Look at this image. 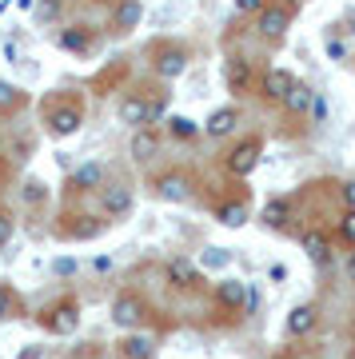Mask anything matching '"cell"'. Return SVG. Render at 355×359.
I'll return each mask as SVG.
<instances>
[{
	"instance_id": "1",
	"label": "cell",
	"mask_w": 355,
	"mask_h": 359,
	"mask_svg": "<svg viewBox=\"0 0 355 359\" xmlns=\"http://www.w3.org/2000/svg\"><path fill=\"white\" fill-rule=\"evenodd\" d=\"M80 120H84V112H80L76 100L48 104V112H44V124H48L56 136H72V132H80Z\"/></svg>"
},
{
	"instance_id": "2",
	"label": "cell",
	"mask_w": 355,
	"mask_h": 359,
	"mask_svg": "<svg viewBox=\"0 0 355 359\" xmlns=\"http://www.w3.org/2000/svg\"><path fill=\"white\" fill-rule=\"evenodd\" d=\"M292 25V8H283V4H264L260 13H255V28H260V36L267 40H279Z\"/></svg>"
},
{
	"instance_id": "3",
	"label": "cell",
	"mask_w": 355,
	"mask_h": 359,
	"mask_svg": "<svg viewBox=\"0 0 355 359\" xmlns=\"http://www.w3.org/2000/svg\"><path fill=\"white\" fill-rule=\"evenodd\" d=\"M80 323V308L72 304V299H64V304H52L48 311H44V327H48L52 335H72Z\"/></svg>"
},
{
	"instance_id": "4",
	"label": "cell",
	"mask_w": 355,
	"mask_h": 359,
	"mask_svg": "<svg viewBox=\"0 0 355 359\" xmlns=\"http://www.w3.org/2000/svg\"><path fill=\"white\" fill-rule=\"evenodd\" d=\"M100 212L108 219L128 216V212H132V188H128V184H108L100 192Z\"/></svg>"
},
{
	"instance_id": "5",
	"label": "cell",
	"mask_w": 355,
	"mask_h": 359,
	"mask_svg": "<svg viewBox=\"0 0 355 359\" xmlns=\"http://www.w3.org/2000/svg\"><path fill=\"white\" fill-rule=\"evenodd\" d=\"M260 164V140H243L228 152V172L232 176H252Z\"/></svg>"
},
{
	"instance_id": "6",
	"label": "cell",
	"mask_w": 355,
	"mask_h": 359,
	"mask_svg": "<svg viewBox=\"0 0 355 359\" xmlns=\"http://www.w3.org/2000/svg\"><path fill=\"white\" fill-rule=\"evenodd\" d=\"M156 196L168 204H184V200H192V180L184 172H168V176L156 180Z\"/></svg>"
},
{
	"instance_id": "7",
	"label": "cell",
	"mask_w": 355,
	"mask_h": 359,
	"mask_svg": "<svg viewBox=\"0 0 355 359\" xmlns=\"http://www.w3.org/2000/svg\"><path fill=\"white\" fill-rule=\"evenodd\" d=\"M112 320L120 323V327H136L140 320H144V299L132 292L124 295H116V304H112Z\"/></svg>"
},
{
	"instance_id": "8",
	"label": "cell",
	"mask_w": 355,
	"mask_h": 359,
	"mask_svg": "<svg viewBox=\"0 0 355 359\" xmlns=\"http://www.w3.org/2000/svg\"><path fill=\"white\" fill-rule=\"evenodd\" d=\"M224 80H228V88L232 92H248L252 88V60H243V56H232V60H224Z\"/></svg>"
},
{
	"instance_id": "9",
	"label": "cell",
	"mask_w": 355,
	"mask_h": 359,
	"mask_svg": "<svg viewBox=\"0 0 355 359\" xmlns=\"http://www.w3.org/2000/svg\"><path fill=\"white\" fill-rule=\"evenodd\" d=\"M168 283L172 287H180V292H188V287H196V280H200V271H196V264L192 259H184V256H176V259H168Z\"/></svg>"
},
{
	"instance_id": "10",
	"label": "cell",
	"mask_w": 355,
	"mask_h": 359,
	"mask_svg": "<svg viewBox=\"0 0 355 359\" xmlns=\"http://www.w3.org/2000/svg\"><path fill=\"white\" fill-rule=\"evenodd\" d=\"M292 84H295V76H292V72H283V68H267L264 80H260L264 96H267V100H279V104H283V96H288Z\"/></svg>"
},
{
	"instance_id": "11",
	"label": "cell",
	"mask_w": 355,
	"mask_h": 359,
	"mask_svg": "<svg viewBox=\"0 0 355 359\" xmlns=\"http://www.w3.org/2000/svg\"><path fill=\"white\" fill-rule=\"evenodd\" d=\"M216 299L224 304V308H232V311H243V308H248V283H243V280L216 283Z\"/></svg>"
},
{
	"instance_id": "12",
	"label": "cell",
	"mask_w": 355,
	"mask_h": 359,
	"mask_svg": "<svg viewBox=\"0 0 355 359\" xmlns=\"http://www.w3.org/2000/svg\"><path fill=\"white\" fill-rule=\"evenodd\" d=\"M184 68H188V52L184 48H164L160 56H156V72H160L164 80H176Z\"/></svg>"
},
{
	"instance_id": "13",
	"label": "cell",
	"mask_w": 355,
	"mask_h": 359,
	"mask_svg": "<svg viewBox=\"0 0 355 359\" xmlns=\"http://www.w3.org/2000/svg\"><path fill=\"white\" fill-rule=\"evenodd\" d=\"M316 320H319V311H316V304H300V308H292V316H288V335H307L312 327H316Z\"/></svg>"
},
{
	"instance_id": "14",
	"label": "cell",
	"mask_w": 355,
	"mask_h": 359,
	"mask_svg": "<svg viewBox=\"0 0 355 359\" xmlns=\"http://www.w3.org/2000/svg\"><path fill=\"white\" fill-rule=\"evenodd\" d=\"M120 355L124 359H152L156 339L152 335H124V339H120Z\"/></svg>"
},
{
	"instance_id": "15",
	"label": "cell",
	"mask_w": 355,
	"mask_h": 359,
	"mask_svg": "<svg viewBox=\"0 0 355 359\" xmlns=\"http://www.w3.org/2000/svg\"><path fill=\"white\" fill-rule=\"evenodd\" d=\"M120 120H124L128 128H148V100L144 96H128L120 104Z\"/></svg>"
},
{
	"instance_id": "16",
	"label": "cell",
	"mask_w": 355,
	"mask_h": 359,
	"mask_svg": "<svg viewBox=\"0 0 355 359\" xmlns=\"http://www.w3.org/2000/svg\"><path fill=\"white\" fill-rule=\"evenodd\" d=\"M160 152V136H156L152 128H136V136H132V160H152V156Z\"/></svg>"
},
{
	"instance_id": "17",
	"label": "cell",
	"mask_w": 355,
	"mask_h": 359,
	"mask_svg": "<svg viewBox=\"0 0 355 359\" xmlns=\"http://www.w3.org/2000/svg\"><path fill=\"white\" fill-rule=\"evenodd\" d=\"M236 124H240V112H236V108H220V112L208 116L203 132H208V136H228V132L236 128Z\"/></svg>"
},
{
	"instance_id": "18",
	"label": "cell",
	"mask_w": 355,
	"mask_h": 359,
	"mask_svg": "<svg viewBox=\"0 0 355 359\" xmlns=\"http://www.w3.org/2000/svg\"><path fill=\"white\" fill-rule=\"evenodd\" d=\"M300 244H304V252L316 264H328V252H331V244H328V236L323 231H316V228H307L304 236H300Z\"/></svg>"
},
{
	"instance_id": "19",
	"label": "cell",
	"mask_w": 355,
	"mask_h": 359,
	"mask_svg": "<svg viewBox=\"0 0 355 359\" xmlns=\"http://www.w3.org/2000/svg\"><path fill=\"white\" fill-rule=\"evenodd\" d=\"M140 16H144V4H140V0H120V4H116L112 25L120 28V32H128V28L140 25Z\"/></svg>"
},
{
	"instance_id": "20",
	"label": "cell",
	"mask_w": 355,
	"mask_h": 359,
	"mask_svg": "<svg viewBox=\"0 0 355 359\" xmlns=\"http://www.w3.org/2000/svg\"><path fill=\"white\" fill-rule=\"evenodd\" d=\"M312 96H316V92L307 88V84H300V80H295L292 88H288V96H283V108H288L292 116H304L307 108H312Z\"/></svg>"
},
{
	"instance_id": "21",
	"label": "cell",
	"mask_w": 355,
	"mask_h": 359,
	"mask_svg": "<svg viewBox=\"0 0 355 359\" xmlns=\"http://www.w3.org/2000/svg\"><path fill=\"white\" fill-rule=\"evenodd\" d=\"M100 180H104V164L88 160V164H80L76 172H72V188H76V192H84V188H96Z\"/></svg>"
},
{
	"instance_id": "22",
	"label": "cell",
	"mask_w": 355,
	"mask_h": 359,
	"mask_svg": "<svg viewBox=\"0 0 355 359\" xmlns=\"http://www.w3.org/2000/svg\"><path fill=\"white\" fill-rule=\"evenodd\" d=\"M288 216H292V204L288 200H267L264 204V224H272V228H283Z\"/></svg>"
},
{
	"instance_id": "23",
	"label": "cell",
	"mask_w": 355,
	"mask_h": 359,
	"mask_svg": "<svg viewBox=\"0 0 355 359\" xmlns=\"http://www.w3.org/2000/svg\"><path fill=\"white\" fill-rule=\"evenodd\" d=\"M56 44L68 48V52H84L88 48V32H84V28H64L60 36H56Z\"/></svg>"
},
{
	"instance_id": "24",
	"label": "cell",
	"mask_w": 355,
	"mask_h": 359,
	"mask_svg": "<svg viewBox=\"0 0 355 359\" xmlns=\"http://www.w3.org/2000/svg\"><path fill=\"white\" fill-rule=\"evenodd\" d=\"M220 224H228V228H243V224H248V208H243V204H224V208H220Z\"/></svg>"
},
{
	"instance_id": "25",
	"label": "cell",
	"mask_w": 355,
	"mask_h": 359,
	"mask_svg": "<svg viewBox=\"0 0 355 359\" xmlns=\"http://www.w3.org/2000/svg\"><path fill=\"white\" fill-rule=\"evenodd\" d=\"M20 100H25V96H20V88H13V84H4V80H0V112H16V108H20Z\"/></svg>"
},
{
	"instance_id": "26",
	"label": "cell",
	"mask_w": 355,
	"mask_h": 359,
	"mask_svg": "<svg viewBox=\"0 0 355 359\" xmlns=\"http://www.w3.org/2000/svg\"><path fill=\"white\" fill-rule=\"evenodd\" d=\"M168 128H172V136H180V140H192V136H196V120H188V116H172V120H168Z\"/></svg>"
},
{
	"instance_id": "27",
	"label": "cell",
	"mask_w": 355,
	"mask_h": 359,
	"mask_svg": "<svg viewBox=\"0 0 355 359\" xmlns=\"http://www.w3.org/2000/svg\"><path fill=\"white\" fill-rule=\"evenodd\" d=\"M200 264H203V268H228L232 252H228V248H208V252L200 256Z\"/></svg>"
},
{
	"instance_id": "28",
	"label": "cell",
	"mask_w": 355,
	"mask_h": 359,
	"mask_svg": "<svg viewBox=\"0 0 355 359\" xmlns=\"http://www.w3.org/2000/svg\"><path fill=\"white\" fill-rule=\"evenodd\" d=\"M16 311H20V299L13 295V287H4V283H0V320H13Z\"/></svg>"
},
{
	"instance_id": "29",
	"label": "cell",
	"mask_w": 355,
	"mask_h": 359,
	"mask_svg": "<svg viewBox=\"0 0 355 359\" xmlns=\"http://www.w3.org/2000/svg\"><path fill=\"white\" fill-rule=\"evenodd\" d=\"M323 48H328L331 60H343V56H347V44H343L340 28H328V40H323Z\"/></svg>"
},
{
	"instance_id": "30",
	"label": "cell",
	"mask_w": 355,
	"mask_h": 359,
	"mask_svg": "<svg viewBox=\"0 0 355 359\" xmlns=\"http://www.w3.org/2000/svg\"><path fill=\"white\" fill-rule=\"evenodd\" d=\"M44 184H40V180H28L25 184V204H44Z\"/></svg>"
},
{
	"instance_id": "31",
	"label": "cell",
	"mask_w": 355,
	"mask_h": 359,
	"mask_svg": "<svg viewBox=\"0 0 355 359\" xmlns=\"http://www.w3.org/2000/svg\"><path fill=\"white\" fill-rule=\"evenodd\" d=\"M340 236H343V244L355 248V212H347V216L340 219Z\"/></svg>"
},
{
	"instance_id": "32",
	"label": "cell",
	"mask_w": 355,
	"mask_h": 359,
	"mask_svg": "<svg viewBox=\"0 0 355 359\" xmlns=\"http://www.w3.org/2000/svg\"><path fill=\"white\" fill-rule=\"evenodd\" d=\"M312 116H316V124L328 120V100H323V96H312Z\"/></svg>"
},
{
	"instance_id": "33",
	"label": "cell",
	"mask_w": 355,
	"mask_h": 359,
	"mask_svg": "<svg viewBox=\"0 0 355 359\" xmlns=\"http://www.w3.org/2000/svg\"><path fill=\"white\" fill-rule=\"evenodd\" d=\"M8 240H13V219H8L4 212H0V248L8 244Z\"/></svg>"
},
{
	"instance_id": "34",
	"label": "cell",
	"mask_w": 355,
	"mask_h": 359,
	"mask_svg": "<svg viewBox=\"0 0 355 359\" xmlns=\"http://www.w3.org/2000/svg\"><path fill=\"white\" fill-rule=\"evenodd\" d=\"M267 0H236V13H260Z\"/></svg>"
},
{
	"instance_id": "35",
	"label": "cell",
	"mask_w": 355,
	"mask_h": 359,
	"mask_svg": "<svg viewBox=\"0 0 355 359\" xmlns=\"http://www.w3.org/2000/svg\"><path fill=\"white\" fill-rule=\"evenodd\" d=\"M343 204H347V212H355V180L343 184Z\"/></svg>"
},
{
	"instance_id": "36",
	"label": "cell",
	"mask_w": 355,
	"mask_h": 359,
	"mask_svg": "<svg viewBox=\"0 0 355 359\" xmlns=\"http://www.w3.org/2000/svg\"><path fill=\"white\" fill-rule=\"evenodd\" d=\"M52 268H56V276H72L76 271V259H56Z\"/></svg>"
},
{
	"instance_id": "37",
	"label": "cell",
	"mask_w": 355,
	"mask_h": 359,
	"mask_svg": "<svg viewBox=\"0 0 355 359\" xmlns=\"http://www.w3.org/2000/svg\"><path fill=\"white\" fill-rule=\"evenodd\" d=\"M56 8H60L56 0H44V4H40V20H52V16H56Z\"/></svg>"
},
{
	"instance_id": "38",
	"label": "cell",
	"mask_w": 355,
	"mask_h": 359,
	"mask_svg": "<svg viewBox=\"0 0 355 359\" xmlns=\"http://www.w3.org/2000/svg\"><path fill=\"white\" fill-rule=\"evenodd\" d=\"M272 280L283 283V280H288V268H283V264H272Z\"/></svg>"
},
{
	"instance_id": "39",
	"label": "cell",
	"mask_w": 355,
	"mask_h": 359,
	"mask_svg": "<svg viewBox=\"0 0 355 359\" xmlns=\"http://www.w3.org/2000/svg\"><path fill=\"white\" fill-rule=\"evenodd\" d=\"M44 355V347H28V351H20V359H40Z\"/></svg>"
},
{
	"instance_id": "40",
	"label": "cell",
	"mask_w": 355,
	"mask_h": 359,
	"mask_svg": "<svg viewBox=\"0 0 355 359\" xmlns=\"http://www.w3.org/2000/svg\"><path fill=\"white\" fill-rule=\"evenodd\" d=\"M347 276L355 280V252H351V264H347Z\"/></svg>"
}]
</instances>
